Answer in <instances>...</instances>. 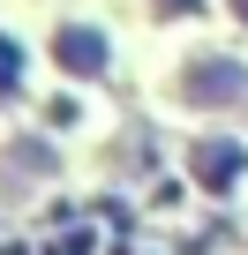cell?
<instances>
[{
    "mask_svg": "<svg viewBox=\"0 0 248 255\" xmlns=\"http://www.w3.org/2000/svg\"><path fill=\"white\" fill-rule=\"evenodd\" d=\"M241 90H248V75H241L233 60H218V53H211V60H188V75H181V98H188V105H233Z\"/></svg>",
    "mask_w": 248,
    "mask_h": 255,
    "instance_id": "cell-1",
    "label": "cell"
},
{
    "mask_svg": "<svg viewBox=\"0 0 248 255\" xmlns=\"http://www.w3.org/2000/svg\"><path fill=\"white\" fill-rule=\"evenodd\" d=\"M188 165H196V180H203L211 195H226V188L241 180V165H248V158H241V143L211 135V143H196V150H188Z\"/></svg>",
    "mask_w": 248,
    "mask_h": 255,
    "instance_id": "cell-2",
    "label": "cell"
},
{
    "mask_svg": "<svg viewBox=\"0 0 248 255\" xmlns=\"http://www.w3.org/2000/svg\"><path fill=\"white\" fill-rule=\"evenodd\" d=\"M53 60H60L68 75H98V68H105V38H98L90 23H68V30L53 38Z\"/></svg>",
    "mask_w": 248,
    "mask_h": 255,
    "instance_id": "cell-3",
    "label": "cell"
},
{
    "mask_svg": "<svg viewBox=\"0 0 248 255\" xmlns=\"http://www.w3.org/2000/svg\"><path fill=\"white\" fill-rule=\"evenodd\" d=\"M23 90V53H15V38H0V98H15Z\"/></svg>",
    "mask_w": 248,
    "mask_h": 255,
    "instance_id": "cell-4",
    "label": "cell"
},
{
    "mask_svg": "<svg viewBox=\"0 0 248 255\" xmlns=\"http://www.w3.org/2000/svg\"><path fill=\"white\" fill-rule=\"evenodd\" d=\"M233 15H241V23H248V0H233Z\"/></svg>",
    "mask_w": 248,
    "mask_h": 255,
    "instance_id": "cell-5",
    "label": "cell"
}]
</instances>
